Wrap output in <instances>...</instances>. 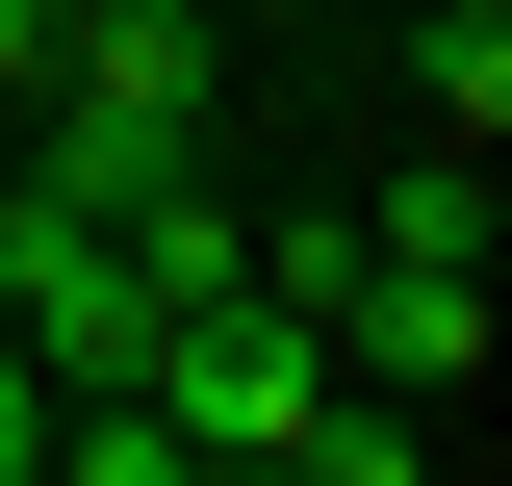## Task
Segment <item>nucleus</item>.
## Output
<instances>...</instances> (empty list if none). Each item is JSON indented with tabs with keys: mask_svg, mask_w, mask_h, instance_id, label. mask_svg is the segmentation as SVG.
Segmentation results:
<instances>
[{
	"mask_svg": "<svg viewBox=\"0 0 512 486\" xmlns=\"http://www.w3.org/2000/svg\"><path fill=\"white\" fill-rule=\"evenodd\" d=\"M333 384H384V410H487V256H359V282H333Z\"/></svg>",
	"mask_w": 512,
	"mask_h": 486,
	"instance_id": "7ed1b4c3",
	"label": "nucleus"
},
{
	"mask_svg": "<svg viewBox=\"0 0 512 486\" xmlns=\"http://www.w3.org/2000/svg\"><path fill=\"white\" fill-rule=\"evenodd\" d=\"M128 410L180 435V461H282V435L333 410V333H308L282 282H231V307H180V333L128 359Z\"/></svg>",
	"mask_w": 512,
	"mask_h": 486,
	"instance_id": "f257e3e1",
	"label": "nucleus"
},
{
	"mask_svg": "<svg viewBox=\"0 0 512 486\" xmlns=\"http://www.w3.org/2000/svg\"><path fill=\"white\" fill-rule=\"evenodd\" d=\"M0 333L52 359V410H77V384H128V359H154V282H128L77 205H26V180H0Z\"/></svg>",
	"mask_w": 512,
	"mask_h": 486,
	"instance_id": "f03ea898",
	"label": "nucleus"
},
{
	"mask_svg": "<svg viewBox=\"0 0 512 486\" xmlns=\"http://www.w3.org/2000/svg\"><path fill=\"white\" fill-rule=\"evenodd\" d=\"M52 461V359H26V333H0V486Z\"/></svg>",
	"mask_w": 512,
	"mask_h": 486,
	"instance_id": "1a4fd4ad",
	"label": "nucleus"
},
{
	"mask_svg": "<svg viewBox=\"0 0 512 486\" xmlns=\"http://www.w3.org/2000/svg\"><path fill=\"white\" fill-rule=\"evenodd\" d=\"M52 77H103V103H154V128H205V103H231L205 0H77V52H52Z\"/></svg>",
	"mask_w": 512,
	"mask_h": 486,
	"instance_id": "20e7f679",
	"label": "nucleus"
},
{
	"mask_svg": "<svg viewBox=\"0 0 512 486\" xmlns=\"http://www.w3.org/2000/svg\"><path fill=\"white\" fill-rule=\"evenodd\" d=\"M359 256H487V154H461V128H436V154H410V180L359 205Z\"/></svg>",
	"mask_w": 512,
	"mask_h": 486,
	"instance_id": "0eeeda50",
	"label": "nucleus"
},
{
	"mask_svg": "<svg viewBox=\"0 0 512 486\" xmlns=\"http://www.w3.org/2000/svg\"><path fill=\"white\" fill-rule=\"evenodd\" d=\"M410 103H436L461 154H487V128H512V26H487V0H410Z\"/></svg>",
	"mask_w": 512,
	"mask_h": 486,
	"instance_id": "423d86ee",
	"label": "nucleus"
},
{
	"mask_svg": "<svg viewBox=\"0 0 512 486\" xmlns=\"http://www.w3.org/2000/svg\"><path fill=\"white\" fill-rule=\"evenodd\" d=\"M103 256H128V282H154V333H180V307H231V282H256V205H231V180H205V154H180V180L128 205Z\"/></svg>",
	"mask_w": 512,
	"mask_h": 486,
	"instance_id": "39448f33",
	"label": "nucleus"
},
{
	"mask_svg": "<svg viewBox=\"0 0 512 486\" xmlns=\"http://www.w3.org/2000/svg\"><path fill=\"white\" fill-rule=\"evenodd\" d=\"M282 461H333V486H410V461H436V410H384V384H333V410L282 435Z\"/></svg>",
	"mask_w": 512,
	"mask_h": 486,
	"instance_id": "6e6552de",
	"label": "nucleus"
}]
</instances>
